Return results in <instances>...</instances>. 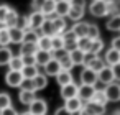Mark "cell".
Here are the masks:
<instances>
[{
    "instance_id": "cell-1",
    "label": "cell",
    "mask_w": 120,
    "mask_h": 115,
    "mask_svg": "<svg viewBox=\"0 0 120 115\" xmlns=\"http://www.w3.org/2000/svg\"><path fill=\"white\" fill-rule=\"evenodd\" d=\"M28 112L31 115H46L48 112V102L45 99H35L30 105H28Z\"/></svg>"
},
{
    "instance_id": "cell-2",
    "label": "cell",
    "mask_w": 120,
    "mask_h": 115,
    "mask_svg": "<svg viewBox=\"0 0 120 115\" xmlns=\"http://www.w3.org/2000/svg\"><path fill=\"white\" fill-rule=\"evenodd\" d=\"M89 12L95 17V18H102L107 15V8H105V0H92L89 5Z\"/></svg>"
},
{
    "instance_id": "cell-3",
    "label": "cell",
    "mask_w": 120,
    "mask_h": 115,
    "mask_svg": "<svg viewBox=\"0 0 120 115\" xmlns=\"http://www.w3.org/2000/svg\"><path fill=\"white\" fill-rule=\"evenodd\" d=\"M104 94L107 97V102H118L120 100V84L118 82H112L109 85H105L104 89Z\"/></svg>"
},
{
    "instance_id": "cell-4",
    "label": "cell",
    "mask_w": 120,
    "mask_h": 115,
    "mask_svg": "<svg viewBox=\"0 0 120 115\" xmlns=\"http://www.w3.org/2000/svg\"><path fill=\"white\" fill-rule=\"evenodd\" d=\"M84 67H87V69H90V71H94V72L97 74L100 69L105 67V63H104V59L99 58V56H90V58H86Z\"/></svg>"
},
{
    "instance_id": "cell-5",
    "label": "cell",
    "mask_w": 120,
    "mask_h": 115,
    "mask_svg": "<svg viewBox=\"0 0 120 115\" xmlns=\"http://www.w3.org/2000/svg\"><path fill=\"white\" fill-rule=\"evenodd\" d=\"M94 92H95V85H84V84H81L79 85V90H77V99L82 104H86V102L92 100Z\"/></svg>"
},
{
    "instance_id": "cell-6",
    "label": "cell",
    "mask_w": 120,
    "mask_h": 115,
    "mask_svg": "<svg viewBox=\"0 0 120 115\" xmlns=\"http://www.w3.org/2000/svg\"><path fill=\"white\" fill-rule=\"evenodd\" d=\"M45 18H46V17H45L41 12H33V13H30V15H28V28L38 31L40 26L43 25Z\"/></svg>"
},
{
    "instance_id": "cell-7",
    "label": "cell",
    "mask_w": 120,
    "mask_h": 115,
    "mask_svg": "<svg viewBox=\"0 0 120 115\" xmlns=\"http://www.w3.org/2000/svg\"><path fill=\"white\" fill-rule=\"evenodd\" d=\"M22 81H23V76L20 71H8L5 74V84L8 87H20Z\"/></svg>"
},
{
    "instance_id": "cell-8",
    "label": "cell",
    "mask_w": 120,
    "mask_h": 115,
    "mask_svg": "<svg viewBox=\"0 0 120 115\" xmlns=\"http://www.w3.org/2000/svg\"><path fill=\"white\" fill-rule=\"evenodd\" d=\"M79 79H81V84H84V85H95V82H97V74H95L94 71L84 67V69L81 71Z\"/></svg>"
},
{
    "instance_id": "cell-9",
    "label": "cell",
    "mask_w": 120,
    "mask_h": 115,
    "mask_svg": "<svg viewBox=\"0 0 120 115\" xmlns=\"http://www.w3.org/2000/svg\"><path fill=\"white\" fill-rule=\"evenodd\" d=\"M61 36H63V41H64V49H66V51L76 49V41H77V36H76L71 30H66Z\"/></svg>"
},
{
    "instance_id": "cell-10",
    "label": "cell",
    "mask_w": 120,
    "mask_h": 115,
    "mask_svg": "<svg viewBox=\"0 0 120 115\" xmlns=\"http://www.w3.org/2000/svg\"><path fill=\"white\" fill-rule=\"evenodd\" d=\"M43 69H45V76L48 77V76H51V77H56V74L61 71V64H59V61H56V59H51V61H48L45 66H43Z\"/></svg>"
},
{
    "instance_id": "cell-11",
    "label": "cell",
    "mask_w": 120,
    "mask_h": 115,
    "mask_svg": "<svg viewBox=\"0 0 120 115\" xmlns=\"http://www.w3.org/2000/svg\"><path fill=\"white\" fill-rule=\"evenodd\" d=\"M97 81H99V82H102V84H105V85L112 84V82H113L112 67H110V66H105L104 69H100V71L97 72Z\"/></svg>"
},
{
    "instance_id": "cell-12",
    "label": "cell",
    "mask_w": 120,
    "mask_h": 115,
    "mask_svg": "<svg viewBox=\"0 0 120 115\" xmlns=\"http://www.w3.org/2000/svg\"><path fill=\"white\" fill-rule=\"evenodd\" d=\"M82 105H84V104H82L77 97H72V99L64 100V105H63V107H64L69 113H72V115H74V113H77V112L82 108Z\"/></svg>"
},
{
    "instance_id": "cell-13",
    "label": "cell",
    "mask_w": 120,
    "mask_h": 115,
    "mask_svg": "<svg viewBox=\"0 0 120 115\" xmlns=\"http://www.w3.org/2000/svg\"><path fill=\"white\" fill-rule=\"evenodd\" d=\"M69 8H71V4L69 2H66V0H56L54 15L56 17H61V18H66L68 13H69Z\"/></svg>"
},
{
    "instance_id": "cell-14",
    "label": "cell",
    "mask_w": 120,
    "mask_h": 115,
    "mask_svg": "<svg viewBox=\"0 0 120 115\" xmlns=\"http://www.w3.org/2000/svg\"><path fill=\"white\" fill-rule=\"evenodd\" d=\"M77 90H79V85H76L74 82H71V84L61 87V97H63L64 100L72 99V97H77Z\"/></svg>"
},
{
    "instance_id": "cell-15",
    "label": "cell",
    "mask_w": 120,
    "mask_h": 115,
    "mask_svg": "<svg viewBox=\"0 0 120 115\" xmlns=\"http://www.w3.org/2000/svg\"><path fill=\"white\" fill-rule=\"evenodd\" d=\"M104 63H105V66H115V64H118L120 63V53L118 51H115V49H109V51H105V54H104Z\"/></svg>"
},
{
    "instance_id": "cell-16",
    "label": "cell",
    "mask_w": 120,
    "mask_h": 115,
    "mask_svg": "<svg viewBox=\"0 0 120 115\" xmlns=\"http://www.w3.org/2000/svg\"><path fill=\"white\" fill-rule=\"evenodd\" d=\"M51 25H53L54 35H63V33L68 30L66 18H61V17H53V18H51Z\"/></svg>"
},
{
    "instance_id": "cell-17",
    "label": "cell",
    "mask_w": 120,
    "mask_h": 115,
    "mask_svg": "<svg viewBox=\"0 0 120 115\" xmlns=\"http://www.w3.org/2000/svg\"><path fill=\"white\" fill-rule=\"evenodd\" d=\"M68 56H69V59H71L72 66L84 64V63H86V58H87V54H86V53H82V51H79V49H71Z\"/></svg>"
},
{
    "instance_id": "cell-18",
    "label": "cell",
    "mask_w": 120,
    "mask_h": 115,
    "mask_svg": "<svg viewBox=\"0 0 120 115\" xmlns=\"http://www.w3.org/2000/svg\"><path fill=\"white\" fill-rule=\"evenodd\" d=\"M54 7H56V0H41V8L40 12L48 18L54 15Z\"/></svg>"
},
{
    "instance_id": "cell-19",
    "label": "cell",
    "mask_w": 120,
    "mask_h": 115,
    "mask_svg": "<svg viewBox=\"0 0 120 115\" xmlns=\"http://www.w3.org/2000/svg\"><path fill=\"white\" fill-rule=\"evenodd\" d=\"M8 35H10V43H13V45H22L23 43V35H25L23 30H20L17 26H12V28H8Z\"/></svg>"
},
{
    "instance_id": "cell-20",
    "label": "cell",
    "mask_w": 120,
    "mask_h": 115,
    "mask_svg": "<svg viewBox=\"0 0 120 115\" xmlns=\"http://www.w3.org/2000/svg\"><path fill=\"white\" fill-rule=\"evenodd\" d=\"M87 28H89V23L87 22H76L72 25V30L71 31L77 38H84V36H87Z\"/></svg>"
},
{
    "instance_id": "cell-21",
    "label": "cell",
    "mask_w": 120,
    "mask_h": 115,
    "mask_svg": "<svg viewBox=\"0 0 120 115\" xmlns=\"http://www.w3.org/2000/svg\"><path fill=\"white\" fill-rule=\"evenodd\" d=\"M84 108H87L92 115H104V113H105V105L95 104V102H92V100L86 102V104H84Z\"/></svg>"
},
{
    "instance_id": "cell-22",
    "label": "cell",
    "mask_w": 120,
    "mask_h": 115,
    "mask_svg": "<svg viewBox=\"0 0 120 115\" xmlns=\"http://www.w3.org/2000/svg\"><path fill=\"white\" fill-rule=\"evenodd\" d=\"M56 82L63 87V85H68V84H71V82H74L72 81V74H71V71H59L58 74H56Z\"/></svg>"
},
{
    "instance_id": "cell-23",
    "label": "cell",
    "mask_w": 120,
    "mask_h": 115,
    "mask_svg": "<svg viewBox=\"0 0 120 115\" xmlns=\"http://www.w3.org/2000/svg\"><path fill=\"white\" fill-rule=\"evenodd\" d=\"M53 58H51V51H36L35 53V61H36V66L40 67V66H45L48 61H51Z\"/></svg>"
},
{
    "instance_id": "cell-24",
    "label": "cell",
    "mask_w": 120,
    "mask_h": 115,
    "mask_svg": "<svg viewBox=\"0 0 120 115\" xmlns=\"http://www.w3.org/2000/svg\"><path fill=\"white\" fill-rule=\"evenodd\" d=\"M36 99V92H30V90H20V94H18V100L23 104V105H30L33 100Z\"/></svg>"
},
{
    "instance_id": "cell-25",
    "label": "cell",
    "mask_w": 120,
    "mask_h": 115,
    "mask_svg": "<svg viewBox=\"0 0 120 115\" xmlns=\"http://www.w3.org/2000/svg\"><path fill=\"white\" fill-rule=\"evenodd\" d=\"M84 8L82 7H72L71 5V8H69V13H68V17L76 23V22H81L82 20V17H84Z\"/></svg>"
},
{
    "instance_id": "cell-26",
    "label": "cell",
    "mask_w": 120,
    "mask_h": 115,
    "mask_svg": "<svg viewBox=\"0 0 120 115\" xmlns=\"http://www.w3.org/2000/svg\"><path fill=\"white\" fill-rule=\"evenodd\" d=\"M36 48L40 51H51V36L40 35V38L36 40Z\"/></svg>"
},
{
    "instance_id": "cell-27",
    "label": "cell",
    "mask_w": 120,
    "mask_h": 115,
    "mask_svg": "<svg viewBox=\"0 0 120 115\" xmlns=\"http://www.w3.org/2000/svg\"><path fill=\"white\" fill-rule=\"evenodd\" d=\"M104 41L100 40V38H97V40H92V43H90V48H89V53L87 54H90V56H97L100 51H104Z\"/></svg>"
},
{
    "instance_id": "cell-28",
    "label": "cell",
    "mask_w": 120,
    "mask_h": 115,
    "mask_svg": "<svg viewBox=\"0 0 120 115\" xmlns=\"http://www.w3.org/2000/svg\"><path fill=\"white\" fill-rule=\"evenodd\" d=\"M20 72H22L23 79H33L35 76L40 74V69H38V66H23V69Z\"/></svg>"
},
{
    "instance_id": "cell-29",
    "label": "cell",
    "mask_w": 120,
    "mask_h": 115,
    "mask_svg": "<svg viewBox=\"0 0 120 115\" xmlns=\"http://www.w3.org/2000/svg\"><path fill=\"white\" fill-rule=\"evenodd\" d=\"M33 84H35V90L38 92V90H41V89H45V87L48 85V77H46L43 72H40L38 76L33 77Z\"/></svg>"
},
{
    "instance_id": "cell-30",
    "label": "cell",
    "mask_w": 120,
    "mask_h": 115,
    "mask_svg": "<svg viewBox=\"0 0 120 115\" xmlns=\"http://www.w3.org/2000/svg\"><path fill=\"white\" fill-rule=\"evenodd\" d=\"M107 30H110V31H120V13H115V15H112L110 18H109V22H107Z\"/></svg>"
},
{
    "instance_id": "cell-31",
    "label": "cell",
    "mask_w": 120,
    "mask_h": 115,
    "mask_svg": "<svg viewBox=\"0 0 120 115\" xmlns=\"http://www.w3.org/2000/svg\"><path fill=\"white\" fill-rule=\"evenodd\" d=\"M13 53L8 46H4V48H0V66H7L8 61L12 59Z\"/></svg>"
},
{
    "instance_id": "cell-32",
    "label": "cell",
    "mask_w": 120,
    "mask_h": 115,
    "mask_svg": "<svg viewBox=\"0 0 120 115\" xmlns=\"http://www.w3.org/2000/svg\"><path fill=\"white\" fill-rule=\"evenodd\" d=\"M90 43H92V40H89L87 36H84V38H77V41H76V49H79V51H82V53H89V48H90Z\"/></svg>"
},
{
    "instance_id": "cell-33",
    "label": "cell",
    "mask_w": 120,
    "mask_h": 115,
    "mask_svg": "<svg viewBox=\"0 0 120 115\" xmlns=\"http://www.w3.org/2000/svg\"><path fill=\"white\" fill-rule=\"evenodd\" d=\"M8 71H22L23 69V61H22V56H12V59L8 61Z\"/></svg>"
},
{
    "instance_id": "cell-34",
    "label": "cell",
    "mask_w": 120,
    "mask_h": 115,
    "mask_svg": "<svg viewBox=\"0 0 120 115\" xmlns=\"http://www.w3.org/2000/svg\"><path fill=\"white\" fill-rule=\"evenodd\" d=\"M40 31L43 36H53L54 35V30H53V25H51V18H45L43 25L40 26Z\"/></svg>"
},
{
    "instance_id": "cell-35",
    "label": "cell",
    "mask_w": 120,
    "mask_h": 115,
    "mask_svg": "<svg viewBox=\"0 0 120 115\" xmlns=\"http://www.w3.org/2000/svg\"><path fill=\"white\" fill-rule=\"evenodd\" d=\"M118 7H120V0H105L107 15H115V13H118Z\"/></svg>"
},
{
    "instance_id": "cell-36",
    "label": "cell",
    "mask_w": 120,
    "mask_h": 115,
    "mask_svg": "<svg viewBox=\"0 0 120 115\" xmlns=\"http://www.w3.org/2000/svg\"><path fill=\"white\" fill-rule=\"evenodd\" d=\"M17 18H18V13H17V10H15V8H10V12H8L7 18H5L4 25H5L7 28H12V26H15V23H17Z\"/></svg>"
},
{
    "instance_id": "cell-37",
    "label": "cell",
    "mask_w": 120,
    "mask_h": 115,
    "mask_svg": "<svg viewBox=\"0 0 120 115\" xmlns=\"http://www.w3.org/2000/svg\"><path fill=\"white\" fill-rule=\"evenodd\" d=\"M58 49H64V41L61 35H53L51 36V51H58Z\"/></svg>"
},
{
    "instance_id": "cell-38",
    "label": "cell",
    "mask_w": 120,
    "mask_h": 115,
    "mask_svg": "<svg viewBox=\"0 0 120 115\" xmlns=\"http://www.w3.org/2000/svg\"><path fill=\"white\" fill-rule=\"evenodd\" d=\"M38 51L36 43H22L20 45V54H35Z\"/></svg>"
},
{
    "instance_id": "cell-39",
    "label": "cell",
    "mask_w": 120,
    "mask_h": 115,
    "mask_svg": "<svg viewBox=\"0 0 120 115\" xmlns=\"http://www.w3.org/2000/svg\"><path fill=\"white\" fill-rule=\"evenodd\" d=\"M8 45H10V35H8V28H7V26H2V28H0V48L8 46Z\"/></svg>"
},
{
    "instance_id": "cell-40",
    "label": "cell",
    "mask_w": 120,
    "mask_h": 115,
    "mask_svg": "<svg viewBox=\"0 0 120 115\" xmlns=\"http://www.w3.org/2000/svg\"><path fill=\"white\" fill-rule=\"evenodd\" d=\"M92 102L102 104V105L107 104V97H105V94H104V89H95V92H94V95H92Z\"/></svg>"
},
{
    "instance_id": "cell-41",
    "label": "cell",
    "mask_w": 120,
    "mask_h": 115,
    "mask_svg": "<svg viewBox=\"0 0 120 115\" xmlns=\"http://www.w3.org/2000/svg\"><path fill=\"white\" fill-rule=\"evenodd\" d=\"M38 38H40L38 31H35V30H26L25 35H23V43H36Z\"/></svg>"
},
{
    "instance_id": "cell-42",
    "label": "cell",
    "mask_w": 120,
    "mask_h": 115,
    "mask_svg": "<svg viewBox=\"0 0 120 115\" xmlns=\"http://www.w3.org/2000/svg\"><path fill=\"white\" fill-rule=\"evenodd\" d=\"M7 107H12V97L7 92H0V110H4Z\"/></svg>"
},
{
    "instance_id": "cell-43",
    "label": "cell",
    "mask_w": 120,
    "mask_h": 115,
    "mask_svg": "<svg viewBox=\"0 0 120 115\" xmlns=\"http://www.w3.org/2000/svg\"><path fill=\"white\" fill-rule=\"evenodd\" d=\"M99 36H100L99 26H97V25H92V23H89V28H87V38H89V40H97Z\"/></svg>"
},
{
    "instance_id": "cell-44",
    "label": "cell",
    "mask_w": 120,
    "mask_h": 115,
    "mask_svg": "<svg viewBox=\"0 0 120 115\" xmlns=\"http://www.w3.org/2000/svg\"><path fill=\"white\" fill-rule=\"evenodd\" d=\"M15 26H17V28H20V30H23V31L30 30V28H28V17L18 15V18H17V23H15Z\"/></svg>"
},
{
    "instance_id": "cell-45",
    "label": "cell",
    "mask_w": 120,
    "mask_h": 115,
    "mask_svg": "<svg viewBox=\"0 0 120 115\" xmlns=\"http://www.w3.org/2000/svg\"><path fill=\"white\" fill-rule=\"evenodd\" d=\"M20 89H22V90H30V92H36V90H35L33 79H23L22 84H20Z\"/></svg>"
},
{
    "instance_id": "cell-46",
    "label": "cell",
    "mask_w": 120,
    "mask_h": 115,
    "mask_svg": "<svg viewBox=\"0 0 120 115\" xmlns=\"http://www.w3.org/2000/svg\"><path fill=\"white\" fill-rule=\"evenodd\" d=\"M68 54H69V51H66V49H58V51H51V58H53V59H56V61H61V59L68 58Z\"/></svg>"
},
{
    "instance_id": "cell-47",
    "label": "cell",
    "mask_w": 120,
    "mask_h": 115,
    "mask_svg": "<svg viewBox=\"0 0 120 115\" xmlns=\"http://www.w3.org/2000/svg\"><path fill=\"white\" fill-rule=\"evenodd\" d=\"M20 56H22V61H23V66H36L35 54H20Z\"/></svg>"
},
{
    "instance_id": "cell-48",
    "label": "cell",
    "mask_w": 120,
    "mask_h": 115,
    "mask_svg": "<svg viewBox=\"0 0 120 115\" xmlns=\"http://www.w3.org/2000/svg\"><path fill=\"white\" fill-rule=\"evenodd\" d=\"M10 8H12V7H10V5H5V4L0 5V23H4V22H5V18H7Z\"/></svg>"
},
{
    "instance_id": "cell-49",
    "label": "cell",
    "mask_w": 120,
    "mask_h": 115,
    "mask_svg": "<svg viewBox=\"0 0 120 115\" xmlns=\"http://www.w3.org/2000/svg\"><path fill=\"white\" fill-rule=\"evenodd\" d=\"M110 67H112V74H113V82H120V63L115 66H110Z\"/></svg>"
},
{
    "instance_id": "cell-50",
    "label": "cell",
    "mask_w": 120,
    "mask_h": 115,
    "mask_svg": "<svg viewBox=\"0 0 120 115\" xmlns=\"http://www.w3.org/2000/svg\"><path fill=\"white\" fill-rule=\"evenodd\" d=\"M0 115H20L13 107H7V108H4V110H0Z\"/></svg>"
},
{
    "instance_id": "cell-51",
    "label": "cell",
    "mask_w": 120,
    "mask_h": 115,
    "mask_svg": "<svg viewBox=\"0 0 120 115\" xmlns=\"http://www.w3.org/2000/svg\"><path fill=\"white\" fill-rule=\"evenodd\" d=\"M30 7H31L33 12H40V8H41V0H31Z\"/></svg>"
},
{
    "instance_id": "cell-52",
    "label": "cell",
    "mask_w": 120,
    "mask_h": 115,
    "mask_svg": "<svg viewBox=\"0 0 120 115\" xmlns=\"http://www.w3.org/2000/svg\"><path fill=\"white\" fill-rule=\"evenodd\" d=\"M110 48L120 53V36H117V38H113V40H112V46H110Z\"/></svg>"
},
{
    "instance_id": "cell-53",
    "label": "cell",
    "mask_w": 120,
    "mask_h": 115,
    "mask_svg": "<svg viewBox=\"0 0 120 115\" xmlns=\"http://www.w3.org/2000/svg\"><path fill=\"white\" fill-rule=\"evenodd\" d=\"M69 4L72 7H82V8H86V0H71Z\"/></svg>"
},
{
    "instance_id": "cell-54",
    "label": "cell",
    "mask_w": 120,
    "mask_h": 115,
    "mask_svg": "<svg viewBox=\"0 0 120 115\" xmlns=\"http://www.w3.org/2000/svg\"><path fill=\"white\" fill-rule=\"evenodd\" d=\"M54 115H72V113H69V112H68L64 107H59V108H56Z\"/></svg>"
},
{
    "instance_id": "cell-55",
    "label": "cell",
    "mask_w": 120,
    "mask_h": 115,
    "mask_svg": "<svg viewBox=\"0 0 120 115\" xmlns=\"http://www.w3.org/2000/svg\"><path fill=\"white\" fill-rule=\"evenodd\" d=\"M77 113H79V115H92V113H90V112H89L87 108H84V105H82V108H81V110H79Z\"/></svg>"
},
{
    "instance_id": "cell-56",
    "label": "cell",
    "mask_w": 120,
    "mask_h": 115,
    "mask_svg": "<svg viewBox=\"0 0 120 115\" xmlns=\"http://www.w3.org/2000/svg\"><path fill=\"white\" fill-rule=\"evenodd\" d=\"M66 2H71V0H66Z\"/></svg>"
}]
</instances>
